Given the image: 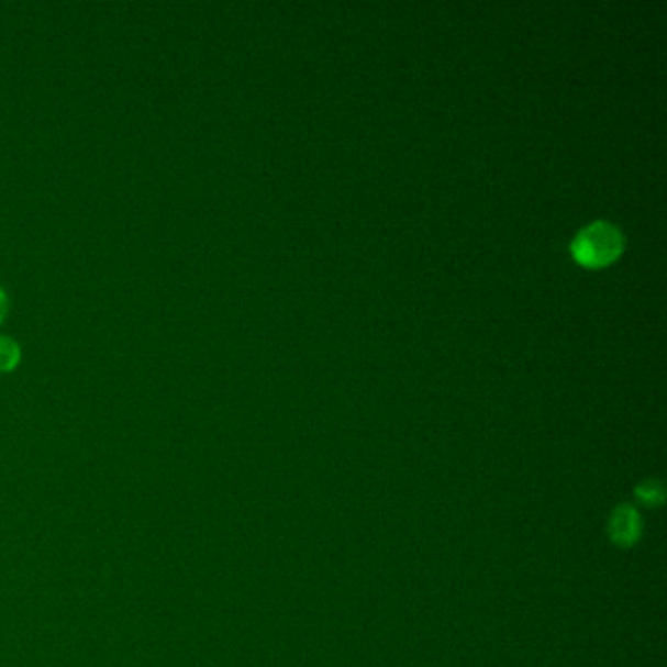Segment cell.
Returning <instances> with one entry per match:
<instances>
[{
	"mask_svg": "<svg viewBox=\"0 0 667 667\" xmlns=\"http://www.w3.org/2000/svg\"><path fill=\"white\" fill-rule=\"evenodd\" d=\"M623 249V233L607 222L589 223L571 243V255L586 268L609 267L621 257Z\"/></svg>",
	"mask_w": 667,
	"mask_h": 667,
	"instance_id": "6da1fadb",
	"label": "cell"
},
{
	"mask_svg": "<svg viewBox=\"0 0 667 667\" xmlns=\"http://www.w3.org/2000/svg\"><path fill=\"white\" fill-rule=\"evenodd\" d=\"M644 523L638 509L629 503L616 505L607 521V536L619 548H631L641 541Z\"/></svg>",
	"mask_w": 667,
	"mask_h": 667,
	"instance_id": "7a4b0ae2",
	"label": "cell"
},
{
	"mask_svg": "<svg viewBox=\"0 0 667 667\" xmlns=\"http://www.w3.org/2000/svg\"><path fill=\"white\" fill-rule=\"evenodd\" d=\"M634 498L644 508H662L664 501H666V488H664L662 481L648 478V480H642L634 488Z\"/></svg>",
	"mask_w": 667,
	"mask_h": 667,
	"instance_id": "3957f363",
	"label": "cell"
},
{
	"mask_svg": "<svg viewBox=\"0 0 667 667\" xmlns=\"http://www.w3.org/2000/svg\"><path fill=\"white\" fill-rule=\"evenodd\" d=\"M20 351L19 343L14 338L7 337V335H0V373H10L20 365Z\"/></svg>",
	"mask_w": 667,
	"mask_h": 667,
	"instance_id": "277c9868",
	"label": "cell"
},
{
	"mask_svg": "<svg viewBox=\"0 0 667 667\" xmlns=\"http://www.w3.org/2000/svg\"><path fill=\"white\" fill-rule=\"evenodd\" d=\"M7 312H9V296L0 288V323L7 318Z\"/></svg>",
	"mask_w": 667,
	"mask_h": 667,
	"instance_id": "5b68a950",
	"label": "cell"
}]
</instances>
